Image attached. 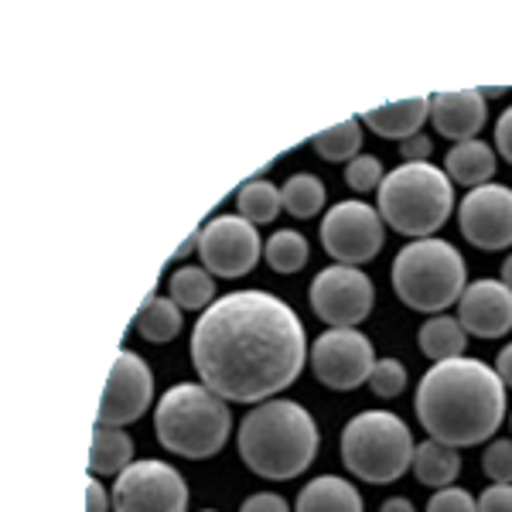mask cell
<instances>
[{
	"instance_id": "obj_28",
	"label": "cell",
	"mask_w": 512,
	"mask_h": 512,
	"mask_svg": "<svg viewBox=\"0 0 512 512\" xmlns=\"http://www.w3.org/2000/svg\"><path fill=\"white\" fill-rule=\"evenodd\" d=\"M267 263L277 274H297L308 263V239L294 229H280L267 239Z\"/></svg>"
},
{
	"instance_id": "obj_24",
	"label": "cell",
	"mask_w": 512,
	"mask_h": 512,
	"mask_svg": "<svg viewBox=\"0 0 512 512\" xmlns=\"http://www.w3.org/2000/svg\"><path fill=\"white\" fill-rule=\"evenodd\" d=\"M134 325L140 338H147V342H154V345L171 342V338L181 332V308L171 297H147L144 308L137 311Z\"/></svg>"
},
{
	"instance_id": "obj_41",
	"label": "cell",
	"mask_w": 512,
	"mask_h": 512,
	"mask_svg": "<svg viewBox=\"0 0 512 512\" xmlns=\"http://www.w3.org/2000/svg\"><path fill=\"white\" fill-rule=\"evenodd\" d=\"M482 96H485V99H489V96H502V86H492V89H485Z\"/></svg>"
},
{
	"instance_id": "obj_13",
	"label": "cell",
	"mask_w": 512,
	"mask_h": 512,
	"mask_svg": "<svg viewBox=\"0 0 512 512\" xmlns=\"http://www.w3.org/2000/svg\"><path fill=\"white\" fill-rule=\"evenodd\" d=\"M151 400H154L151 369H147V362L140 359L137 352L123 349V352H117V359H113L96 424H106V427L134 424V420L144 417V410L151 407Z\"/></svg>"
},
{
	"instance_id": "obj_37",
	"label": "cell",
	"mask_w": 512,
	"mask_h": 512,
	"mask_svg": "<svg viewBox=\"0 0 512 512\" xmlns=\"http://www.w3.org/2000/svg\"><path fill=\"white\" fill-rule=\"evenodd\" d=\"M495 144H499L502 158L512 164V106H509L506 113H502L499 123H495Z\"/></svg>"
},
{
	"instance_id": "obj_20",
	"label": "cell",
	"mask_w": 512,
	"mask_h": 512,
	"mask_svg": "<svg viewBox=\"0 0 512 512\" xmlns=\"http://www.w3.org/2000/svg\"><path fill=\"white\" fill-rule=\"evenodd\" d=\"M134 441L120 427L96 424L93 431V448H89V475H120L123 468L134 465Z\"/></svg>"
},
{
	"instance_id": "obj_7",
	"label": "cell",
	"mask_w": 512,
	"mask_h": 512,
	"mask_svg": "<svg viewBox=\"0 0 512 512\" xmlns=\"http://www.w3.org/2000/svg\"><path fill=\"white\" fill-rule=\"evenodd\" d=\"M414 437L410 427L390 410H366L352 417L342 431V461L362 482H396L414 465Z\"/></svg>"
},
{
	"instance_id": "obj_21",
	"label": "cell",
	"mask_w": 512,
	"mask_h": 512,
	"mask_svg": "<svg viewBox=\"0 0 512 512\" xmlns=\"http://www.w3.org/2000/svg\"><path fill=\"white\" fill-rule=\"evenodd\" d=\"M410 468H414L420 485H431V489H448V485H454V478H458V472H461L458 448H448V444L427 437L424 444H417L414 465H410Z\"/></svg>"
},
{
	"instance_id": "obj_16",
	"label": "cell",
	"mask_w": 512,
	"mask_h": 512,
	"mask_svg": "<svg viewBox=\"0 0 512 512\" xmlns=\"http://www.w3.org/2000/svg\"><path fill=\"white\" fill-rule=\"evenodd\" d=\"M489 117V103L478 89H458V93H437L431 96V120L437 134L448 140H475L478 130L485 127Z\"/></svg>"
},
{
	"instance_id": "obj_29",
	"label": "cell",
	"mask_w": 512,
	"mask_h": 512,
	"mask_svg": "<svg viewBox=\"0 0 512 512\" xmlns=\"http://www.w3.org/2000/svg\"><path fill=\"white\" fill-rule=\"evenodd\" d=\"M407 386V366L400 359H379L373 366V376H369V390L383 400H393V396L403 393Z\"/></svg>"
},
{
	"instance_id": "obj_9",
	"label": "cell",
	"mask_w": 512,
	"mask_h": 512,
	"mask_svg": "<svg viewBox=\"0 0 512 512\" xmlns=\"http://www.w3.org/2000/svg\"><path fill=\"white\" fill-rule=\"evenodd\" d=\"M386 233L383 219L373 205L366 202H338L332 212L321 219V246L342 267H359L369 263L383 250Z\"/></svg>"
},
{
	"instance_id": "obj_30",
	"label": "cell",
	"mask_w": 512,
	"mask_h": 512,
	"mask_svg": "<svg viewBox=\"0 0 512 512\" xmlns=\"http://www.w3.org/2000/svg\"><path fill=\"white\" fill-rule=\"evenodd\" d=\"M383 164L373 154H359V158L349 161L345 168V185H352L355 192H373V188L383 185Z\"/></svg>"
},
{
	"instance_id": "obj_2",
	"label": "cell",
	"mask_w": 512,
	"mask_h": 512,
	"mask_svg": "<svg viewBox=\"0 0 512 512\" xmlns=\"http://www.w3.org/2000/svg\"><path fill=\"white\" fill-rule=\"evenodd\" d=\"M417 420L434 441L472 448L499 431L506 417V386L495 369L478 359L434 362L417 386Z\"/></svg>"
},
{
	"instance_id": "obj_3",
	"label": "cell",
	"mask_w": 512,
	"mask_h": 512,
	"mask_svg": "<svg viewBox=\"0 0 512 512\" xmlns=\"http://www.w3.org/2000/svg\"><path fill=\"white\" fill-rule=\"evenodd\" d=\"M318 451V427L294 400L256 403L239 424V458L253 475L287 482L308 472Z\"/></svg>"
},
{
	"instance_id": "obj_10",
	"label": "cell",
	"mask_w": 512,
	"mask_h": 512,
	"mask_svg": "<svg viewBox=\"0 0 512 512\" xmlns=\"http://www.w3.org/2000/svg\"><path fill=\"white\" fill-rule=\"evenodd\" d=\"M263 246L253 222L243 216H216L198 229V256L202 267L216 277H243L260 260Z\"/></svg>"
},
{
	"instance_id": "obj_32",
	"label": "cell",
	"mask_w": 512,
	"mask_h": 512,
	"mask_svg": "<svg viewBox=\"0 0 512 512\" xmlns=\"http://www.w3.org/2000/svg\"><path fill=\"white\" fill-rule=\"evenodd\" d=\"M427 512H478V502L465 489H454V485H448V489H437L431 495Z\"/></svg>"
},
{
	"instance_id": "obj_23",
	"label": "cell",
	"mask_w": 512,
	"mask_h": 512,
	"mask_svg": "<svg viewBox=\"0 0 512 512\" xmlns=\"http://www.w3.org/2000/svg\"><path fill=\"white\" fill-rule=\"evenodd\" d=\"M168 291L181 311H205L216 301V284L205 267H178L168 280Z\"/></svg>"
},
{
	"instance_id": "obj_22",
	"label": "cell",
	"mask_w": 512,
	"mask_h": 512,
	"mask_svg": "<svg viewBox=\"0 0 512 512\" xmlns=\"http://www.w3.org/2000/svg\"><path fill=\"white\" fill-rule=\"evenodd\" d=\"M420 342V352L434 362H448V359H461L468 349V332L461 328L458 318H448V315H437L431 321H424L417 335Z\"/></svg>"
},
{
	"instance_id": "obj_26",
	"label": "cell",
	"mask_w": 512,
	"mask_h": 512,
	"mask_svg": "<svg viewBox=\"0 0 512 512\" xmlns=\"http://www.w3.org/2000/svg\"><path fill=\"white\" fill-rule=\"evenodd\" d=\"M311 147L318 151V158L325 161H349L359 158V147H362V120L349 117L335 127L321 130L318 137H311Z\"/></svg>"
},
{
	"instance_id": "obj_33",
	"label": "cell",
	"mask_w": 512,
	"mask_h": 512,
	"mask_svg": "<svg viewBox=\"0 0 512 512\" xmlns=\"http://www.w3.org/2000/svg\"><path fill=\"white\" fill-rule=\"evenodd\" d=\"M478 512H512V485H489L478 499Z\"/></svg>"
},
{
	"instance_id": "obj_6",
	"label": "cell",
	"mask_w": 512,
	"mask_h": 512,
	"mask_svg": "<svg viewBox=\"0 0 512 512\" xmlns=\"http://www.w3.org/2000/svg\"><path fill=\"white\" fill-rule=\"evenodd\" d=\"M465 260L444 239H414L393 260V291L414 311H444L465 294Z\"/></svg>"
},
{
	"instance_id": "obj_4",
	"label": "cell",
	"mask_w": 512,
	"mask_h": 512,
	"mask_svg": "<svg viewBox=\"0 0 512 512\" xmlns=\"http://www.w3.org/2000/svg\"><path fill=\"white\" fill-rule=\"evenodd\" d=\"M229 431H233V414H229L226 400L212 393L209 386L178 383L158 400L154 434H158L164 451L205 461L222 451Z\"/></svg>"
},
{
	"instance_id": "obj_14",
	"label": "cell",
	"mask_w": 512,
	"mask_h": 512,
	"mask_svg": "<svg viewBox=\"0 0 512 512\" xmlns=\"http://www.w3.org/2000/svg\"><path fill=\"white\" fill-rule=\"evenodd\" d=\"M461 236L478 250H506L512 243V188L478 185L458 205Z\"/></svg>"
},
{
	"instance_id": "obj_5",
	"label": "cell",
	"mask_w": 512,
	"mask_h": 512,
	"mask_svg": "<svg viewBox=\"0 0 512 512\" xmlns=\"http://www.w3.org/2000/svg\"><path fill=\"white\" fill-rule=\"evenodd\" d=\"M454 209L451 178L434 164H400L379 185V216L396 233L427 239L448 222Z\"/></svg>"
},
{
	"instance_id": "obj_38",
	"label": "cell",
	"mask_w": 512,
	"mask_h": 512,
	"mask_svg": "<svg viewBox=\"0 0 512 512\" xmlns=\"http://www.w3.org/2000/svg\"><path fill=\"white\" fill-rule=\"evenodd\" d=\"M495 373H499L502 386H509L512 390V342L499 352V359H495Z\"/></svg>"
},
{
	"instance_id": "obj_15",
	"label": "cell",
	"mask_w": 512,
	"mask_h": 512,
	"mask_svg": "<svg viewBox=\"0 0 512 512\" xmlns=\"http://www.w3.org/2000/svg\"><path fill=\"white\" fill-rule=\"evenodd\" d=\"M458 321L468 335L502 338L512 328V291L502 280H475L458 301Z\"/></svg>"
},
{
	"instance_id": "obj_18",
	"label": "cell",
	"mask_w": 512,
	"mask_h": 512,
	"mask_svg": "<svg viewBox=\"0 0 512 512\" xmlns=\"http://www.w3.org/2000/svg\"><path fill=\"white\" fill-rule=\"evenodd\" d=\"M294 512H362V495L338 475H321L297 495Z\"/></svg>"
},
{
	"instance_id": "obj_40",
	"label": "cell",
	"mask_w": 512,
	"mask_h": 512,
	"mask_svg": "<svg viewBox=\"0 0 512 512\" xmlns=\"http://www.w3.org/2000/svg\"><path fill=\"white\" fill-rule=\"evenodd\" d=\"M502 284H506L509 291H512V256H509L506 263H502Z\"/></svg>"
},
{
	"instance_id": "obj_31",
	"label": "cell",
	"mask_w": 512,
	"mask_h": 512,
	"mask_svg": "<svg viewBox=\"0 0 512 512\" xmlns=\"http://www.w3.org/2000/svg\"><path fill=\"white\" fill-rule=\"evenodd\" d=\"M482 472L492 478L495 485H512V441H492L485 448Z\"/></svg>"
},
{
	"instance_id": "obj_1",
	"label": "cell",
	"mask_w": 512,
	"mask_h": 512,
	"mask_svg": "<svg viewBox=\"0 0 512 512\" xmlns=\"http://www.w3.org/2000/svg\"><path fill=\"white\" fill-rule=\"evenodd\" d=\"M304 359L301 318L267 291L216 297L192 332L195 373L226 403L270 400L301 376Z\"/></svg>"
},
{
	"instance_id": "obj_17",
	"label": "cell",
	"mask_w": 512,
	"mask_h": 512,
	"mask_svg": "<svg viewBox=\"0 0 512 512\" xmlns=\"http://www.w3.org/2000/svg\"><path fill=\"white\" fill-rule=\"evenodd\" d=\"M427 117H431V96H417V99H400V103L366 110L359 120L386 140H410L417 137V130L424 127Z\"/></svg>"
},
{
	"instance_id": "obj_36",
	"label": "cell",
	"mask_w": 512,
	"mask_h": 512,
	"mask_svg": "<svg viewBox=\"0 0 512 512\" xmlns=\"http://www.w3.org/2000/svg\"><path fill=\"white\" fill-rule=\"evenodd\" d=\"M86 512H110V495L96 475L86 478Z\"/></svg>"
},
{
	"instance_id": "obj_27",
	"label": "cell",
	"mask_w": 512,
	"mask_h": 512,
	"mask_svg": "<svg viewBox=\"0 0 512 512\" xmlns=\"http://www.w3.org/2000/svg\"><path fill=\"white\" fill-rule=\"evenodd\" d=\"M280 205L297 219H311L325 205V185L315 175H291L280 188Z\"/></svg>"
},
{
	"instance_id": "obj_8",
	"label": "cell",
	"mask_w": 512,
	"mask_h": 512,
	"mask_svg": "<svg viewBox=\"0 0 512 512\" xmlns=\"http://www.w3.org/2000/svg\"><path fill=\"white\" fill-rule=\"evenodd\" d=\"M188 485L168 461H134L113 485V512H185Z\"/></svg>"
},
{
	"instance_id": "obj_11",
	"label": "cell",
	"mask_w": 512,
	"mask_h": 512,
	"mask_svg": "<svg viewBox=\"0 0 512 512\" xmlns=\"http://www.w3.org/2000/svg\"><path fill=\"white\" fill-rule=\"evenodd\" d=\"M373 366V342L355 328H332L311 345V369L328 390H355L369 383Z\"/></svg>"
},
{
	"instance_id": "obj_12",
	"label": "cell",
	"mask_w": 512,
	"mask_h": 512,
	"mask_svg": "<svg viewBox=\"0 0 512 512\" xmlns=\"http://www.w3.org/2000/svg\"><path fill=\"white\" fill-rule=\"evenodd\" d=\"M311 308L332 328H355L373 311V280L359 267H325L311 280Z\"/></svg>"
},
{
	"instance_id": "obj_42",
	"label": "cell",
	"mask_w": 512,
	"mask_h": 512,
	"mask_svg": "<svg viewBox=\"0 0 512 512\" xmlns=\"http://www.w3.org/2000/svg\"><path fill=\"white\" fill-rule=\"evenodd\" d=\"M205 512H216V509H205Z\"/></svg>"
},
{
	"instance_id": "obj_25",
	"label": "cell",
	"mask_w": 512,
	"mask_h": 512,
	"mask_svg": "<svg viewBox=\"0 0 512 512\" xmlns=\"http://www.w3.org/2000/svg\"><path fill=\"white\" fill-rule=\"evenodd\" d=\"M236 209H239V216L246 222H253V226H267V222H274L277 212L284 209V205H280V188H274L263 178L246 181L236 195Z\"/></svg>"
},
{
	"instance_id": "obj_35",
	"label": "cell",
	"mask_w": 512,
	"mask_h": 512,
	"mask_svg": "<svg viewBox=\"0 0 512 512\" xmlns=\"http://www.w3.org/2000/svg\"><path fill=\"white\" fill-rule=\"evenodd\" d=\"M400 158H407V164H424L427 158H431V140H427L424 134L400 140Z\"/></svg>"
},
{
	"instance_id": "obj_39",
	"label": "cell",
	"mask_w": 512,
	"mask_h": 512,
	"mask_svg": "<svg viewBox=\"0 0 512 512\" xmlns=\"http://www.w3.org/2000/svg\"><path fill=\"white\" fill-rule=\"evenodd\" d=\"M379 512H414V502L403 499V495H396V499H386Z\"/></svg>"
},
{
	"instance_id": "obj_19",
	"label": "cell",
	"mask_w": 512,
	"mask_h": 512,
	"mask_svg": "<svg viewBox=\"0 0 512 512\" xmlns=\"http://www.w3.org/2000/svg\"><path fill=\"white\" fill-rule=\"evenodd\" d=\"M444 175L458 185H489V178L495 175V154L489 144L482 140H465V144H454L444 158Z\"/></svg>"
},
{
	"instance_id": "obj_34",
	"label": "cell",
	"mask_w": 512,
	"mask_h": 512,
	"mask_svg": "<svg viewBox=\"0 0 512 512\" xmlns=\"http://www.w3.org/2000/svg\"><path fill=\"white\" fill-rule=\"evenodd\" d=\"M239 512H291V506H287V499L277 492H256L243 502Z\"/></svg>"
}]
</instances>
